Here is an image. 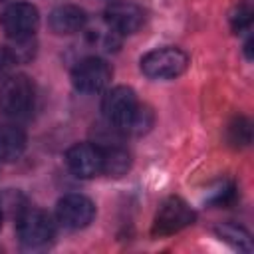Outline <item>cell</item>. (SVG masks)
Segmentation results:
<instances>
[{"mask_svg":"<svg viewBox=\"0 0 254 254\" xmlns=\"http://www.w3.org/2000/svg\"><path fill=\"white\" fill-rule=\"evenodd\" d=\"M139 105L141 103L137 101V95L131 87L117 85V87H111L103 95L101 111L111 129L129 135V129H131V123H133V117H135Z\"/></svg>","mask_w":254,"mask_h":254,"instance_id":"cell-1","label":"cell"},{"mask_svg":"<svg viewBox=\"0 0 254 254\" xmlns=\"http://www.w3.org/2000/svg\"><path fill=\"white\" fill-rule=\"evenodd\" d=\"M36 87L34 81L24 75H8L0 85V113L6 117H22L34 107Z\"/></svg>","mask_w":254,"mask_h":254,"instance_id":"cell-2","label":"cell"},{"mask_svg":"<svg viewBox=\"0 0 254 254\" xmlns=\"http://www.w3.org/2000/svg\"><path fill=\"white\" fill-rule=\"evenodd\" d=\"M16 234L24 248L36 250L52 242L56 234V224L48 212L38 208H26L16 218Z\"/></svg>","mask_w":254,"mask_h":254,"instance_id":"cell-3","label":"cell"},{"mask_svg":"<svg viewBox=\"0 0 254 254\" xmlns=\"http://www.w3.org/2000/svg\"><path fill=\"white\" fill-rule=\"evenodd\" d=\"M189 65V56L175 46L155 48L141 58V71L151 79H173Z\"/></svg>","mask_w":254,"mask_h":254,"instance_id":"cell-4","label":"cell"},{"mask_svg":"<svg viewBox=\"0 0 254 254\" xmlns=\"http://www.w3.org/2000/svg\"><path fill=\"white\" fill-rule=\"evenodd\" d=\"M0 24H2L4 34L10 40H28L36 34L40 26V14L34 4L16 2V4H10L2 12Z\"/></svg>","mask_w":254,"mask_h":254,"instance_id":"cell-5","label":"cell"},{"mask_svg":"<svg viewBox=\"0 0 254 254\" xmlns=\"http://www.w3.org/2000/svg\"><path fill=\"white\" fill-rule=\"evenodd\" d=\"M111 67L103 58L91 56L75 64L71 71V83L81 93H97L103 91L111 81Z\"/></svg>","mask_w":254,"mask_h":254,"instance_id":"cell-6","label":"cell"},{"mask_svg":"<svg viewBox=\"0 0 254 254\" xmlns=\"http://www.w3.org/2000/svg\"><path fill=\"white\" fill-rule=\"evenodd\" d=\"M194 222V210L179 196H171L167 198L157 214H155V222H153V234L157 236H169L175 234L183 228H187L189 224Z\"/></svg>","mask_w":254,"mask_h":254,"instance_id":"cell-7","label":"cell"},{"mask_svg":"<svg viewBox=\"0 0 254 254\" xmlns=\"http://www.w3.org/2000/svg\"><path fill=\"white\" fill-rule=\"evenodd\" d=\"M95 216V204L85 194L69 192L64 194L56 204V218L64 228L79 230L85 228Z\"/></svg>","mask_w":254,"mask_h":254,"instance_id":"cell-8","label":"cell"},{"mask_svg":"<svg viewBox=\"0 0 254 254\" xmlns=\"http://www.w3.org/2000/svg\"><path fill=\"white\" fill-rule=\"evenodd\" d=\"M67 169L79 179H93L103 173V149L95 143H75L65 151Z\"/></svg>","mask_w":254,"mask_h":254,"instance_id":"cell-9","label":"cell"},{"mask_svg":"<svg viewBox=\"0 0 254 254\" xmlns=\"http://www.w3.org/2000/svg\"><path fill=\"white\" fill-rule=\"evenodd\" d=\"M105 22L115 34H133L145 22V12L135 2H113L105 8Z\"/></svg>","mask_w":254,"mask_h":254,"instance_id":"cell-10","label":"cell"},{"mask_svg":"<svg viewBox=\"0 0 254 254\" xmlns=\"http://www.w3.org/2000/svg\"><path fill=\"white\" fill-rule=\"evenodd\" d=\"M85 24H87V14L83 8H79L75 4L56 6L48 16V26L58 36L77 34L85 28Z\"/></svg>","mask_w":254,"mask_h":254,"instance_id":"cell-11","label":"cell"},{"mask_svg":"<svg viewBox=\"0 0 254 254\" xmlns=\"http://www.w3.org/2000/svg\"><path fill=\"white\" fill-rule=\"evenodd\" d=\"M26 149V133L12 123L0 125V163H12Z\"/></svg>","mask_w":254,"mask_h":254,"instance_id":"cell-12","label":"cell"},{"mask_svg":"<svg viewBox=\"0 0 254 254\" xmlns=\"http://www.w3.org/2000/svg\"><path fill=\"white\" fill-rule=\"evenodd\" d=\"M103 149V173L109 177H123L131 167V155L119 145H107Z\"/></svg>","mask_w":254,"mask_h":254,"instance_id":"cell-13","label":"cell"},{"mask_svg":"<svg viewBox=\"0 0 254 254\" xmlns=\"http://www.w3.org/2000/svg\"><path fill=\"white\" fill-rule=\"evenodd\" d=\"M216 234L228 242L232 248H238V250H244V252H250L252 250V242H250V234L238 226V224H232V222H224L220 226H216Z\"/></svg>","mask_w":254,"mask_h":254,"instance_id":"cell-14","label":"cell"},{"mask_svg":"<svg viewBox=\"0 0 254 254\" xmlns=\"http://www.w3.org/2000/svg\"><path fill=\"white\" fill-rule=\"evenodd\" d=\"M28 208V200L26 196L20 192V190H4L0 194V212L2 214H8V216H20L24 210Z\"/></svg>","mask_w":254,"mask_h":254,"instance_id":"cell-15","label":"cell"},{"mask_svg":"<svg viewBox=\"0 0 254 254\" xmlns=\"http://www.w3.org/2000/svg\"><path fill=\"white\" fill-rule=\"evenodd\" d=\"M250 135H252L250 123L244 117H236L228 127V141L232 145H236V147L238 145H248L250 143Z\"/></svg>","mask_w":254,"mask_h":254,"instance_id":"cell-16","label":"cell"},{"mask_svg":"<svg viewBox=\"0 0 254 254\" xmlns=\"http://www.w3.org/2000/svg\"><path fill=\"white\" fill-rule=\"evenodd\" d=\"M250 24H252V8L246 2V4H240L232 14V28L236 32H242V30H248Z\"/></svg>","mask_w":254,"mask_h":254,"instance_id":"cell-17","label":"cell"},{"mask_svg":"<svg viewBox=\"0 0 254 254\" xmlns=\"http://www.w3.org/2000/svg\"><path fill=\"white\" fill-rule=\"evenodd\" d=\"M234 194H236V189H234V185L232 183H220L214 190H212V194H210V202L212 204H228L232 198H234Z\"/></svg>","mask_w":254,"mask_h":254,"instance_id":"cell-18","label":"cell"},{"mask_svg":"<svg viewBox=\"0 0 254 254\" xmlns=\"http://www.w3.org/2000/svg\"><path fill=\"white\" fill-rule=\"evenodd\" d=\"M16 65V60L8 48H0V79H6L12 67Z\"/></svg>","mask_w":254,"mask_h":254,"instance_id":"cell-19","label":"cell"},{"mask_svg":"<svg viewBox=\"0 0 254 254\" xmlns=\"http://www.w3.org/2000/svg\"><path fill=\"white\" fill-rule=\"evenodd\" d=\"M244 50H246V58L252 60V40H248V42L244 44Z\"/></svg>","mask_w":254,"mask_h":254,"instance_id":"cell-20","label":"cell"},{"mask_svg":"<svg viewBox=\"0 0 254 254\" xmlns=\"http://www.w3.org/2000/svg\"><path fill=\"white\" fill-rule=\"evenodd\" d=\"M0 226H2V212H0Z\"/></svg>","mask_w":254,"mask_h":254,"instance_id":"cell-21","label":"cell"}]
</instances>
